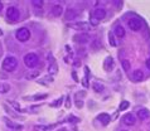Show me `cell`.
<instances>
[{
    "label": "cell",
    "mask_w": 150,
    "mask_h": 131,
    "mask_svg": "<svg viewBox=\"0 0 150 131\" xmlns=\"http://www.w3.org/2000/svg\"><path fill=\"white\" fill-rule=\"evenodd\" d=\"M16 67H18V61L14 57H6L3 61V68L6 72H13Z\"/></svg>",
    "instance_id": "cell-1"
},
{
    "label": "cell",
    "mask_w": 150,
    "mask_h": 131,
    "mask_svg": "<svg viewBox=\"0 0 150 131\" xmlns=\"http://www.w3.org/2000/svg\"><path fill=\"white\" fill-rule=\"evenodd\" d=\"M38 61H39V58L35 53H28V54H25V57H24V63H25V66H28L29 68L35 67Z\"/></svg>",
    "instance_id": "cell-2"
},
{
    "label": "cell",
    "mask_w": 150,
    "mask_h": 131,
    "mask_svg": "<svg viewBox=\"0 0 150 131\" xmlns=\"http://www.w3.org/2000/svg\"><path fill=\"white\" fill-rule=\"evenodd\" d=\"M129 28L131 29V30L134 32H137L140 30L141 28H143V22H141L140 18H137V16H134V18H131L130 20H129Z\"/></svg>",
    "instance_id": "cell-3"
},
{
    "label": "cell",
    "mask_w": 150,
    "mask_h": 131,
    "mask_svg": "<svg viewBox=\"0 0 150 131\" xmlns=\"http://www.w3.org/2000/svg\"><path fill=\"white\" fill-rule=\"evenodd\" d=\"M16 39L20 40V42H27L29 40V38H30V32L28 30L27 28H20L18 32H16Z\"/></svg>",
    "instance_id": "cell-4"
},
{
    "label": "cell",
    "mask_w": 150,
    "mask_h": 131,
    "mask_svg": "<svg viewBox=\"0 0 150 131\" xmlns=\"http://www.w3.org/2000/svg\"><path fill=\"white\" fill-rule=\"evenodd\" d=\"M6 16L9 20H11V22H15V20L19 19L20 13L15 6H10V8H8V10H6Z\"/></svg>",
    "instance_id": "cell-5"
},
{
    "label": "cell",
    "mask_w": 150,
    "mask_h": 131,
    "mask_svg": "<svg viewBox=\"0 0 150 131\" xmlns=\"http://www.w3.org/2000/svg\"><path fill=\"white\" fill-rule=\"evenodd\" d=\"M73 39H74V42H77V43H80V44H86L90 42V37L85 34V33H82V34H76L73 37Z\"/></svg>",
    "instance_id": "cell-6"
},
{
    "label": "cell",
    "mask_w": 150,
    "mask_h": 131,
    "mask_svg": "<svg viewBox=\"0 0 150 131\" xmlns=\"http://www.w3.org/2000/svg\"><path fill=\"white\" fill-rule=\"evenodd\" d=\"M122 120H124V124L125 125H127V126H131V125H135V122H136V117L132 115V113H126L124 117H122Z\"/></svg>",
    "instance_id": "cell-7"
},
{
    "label": "cell",
    "mask_w": 150,
    "mask_h": 131,
    "mask_svg": "<svg viewBox=\"0 0 150 131\" xmlns=\"http://www.w3.org/2000/svg\"><path fill=\"white\" fill-rule=\"evenodd\" d=\"M73 29H78V30H83V32H87L91 29V24L88 23H85V22H81V23H76L72 25Z\"/></svg>",
    "instance_id": "cell-8"
},
{
    "label": "cell",
    "mask_w": 150,
    "mask_h": 131,
    "mask_svg": "<svg viewBox=\"0 0 150 131\" xmlns=\"http://www.w3.org/2000/svg\"><path fill=\"white\" fill-rule=\"evenodd\" d=\"M103 68H105V71H107V72L112 71V68H114V58L106 57L105 62H103Z\"/></svg>",
    "instance_id": "cell-9"
},
{
    "label": "cell",
    "mask_w": 150,
    "mask_h": 131,
    "mask_svg": "<svg viewBox=\"0 0 150 131\" xmlns=\"http://www.w3.org/2000/svg\"><path fill=\"white\" fill-rule=\"evenodd\" d=\"M137 117H139L140 120H146L150 117V111L148 108H141L137 111Z\"/></svg>",
    "instance_id": "cell-10"
},
{
    "label": "cell",
    "mask_w": 150,
    "mask_h": 131,
    "mask_svg": "<svg viewBox=\"0 0 150 131\" xmlns=\"http://www.w3.org/2000/svg\"><path fill=\"white\" fill-rule=\"evenodd\" d=\"M132 79H134L135 82H140L144 79V72L141 69H136L134 73H132Z\"/></svg>",
    "instance_id": "cell-11"
},
{
    "label": "cell",
    "mask_w": 150,
    "mask_h": 131,
    "mask_svg": "<svg viewBox=\"0 0 150 131\" xmlns=\"http://www.w3.org/2000/svg\"><path fill=\"white\" fill-rule=\"evenodd\" d=\"M62 13H63V6L59 5V4H56V5H53L52 8V14L54 16H61Z\"/></svg>",
    "instance_id": "cell-12"
},
{
    "label": "cell",
    "mask_w": 150,
    "mask_h": 131,
    "mask_svg": "<svg viewBox=\"0 0 150 131\" xmlns=\"http://www.w3.org/2000/svg\"><path fill=\"white\" fill-rule=\"evenodd\" d=\"M93 16L97 20H101V19H103L106 16V11H105V9H101V8H98V9H96L95 10V13H93Z\"/></svg>",
    "instance_id": "cell-13"
},
{
    "label": "cell",
    "mask_w": 150,
    "mask_h": 131,
    "mask_svg": "<svg viewBox=\"0 0 150 131\" xmlns=\"http://www.w3.org/2000/svg\"><path fill=\"white\" fill-rule=\"evenodd\" d=\"M77 11L74 9H67V11H66V19L67 20H74L77 18Z\"/></svg>",
    "instance_id": "cell-14"
},
{
    "label": "cell",
    "mask_w": 150,
    "mask_h": 131,
    "mask_svg": "<svg viewBox=\"0 0 150 131\" xmlns=\"http://www.w3.org/2000/svg\"><path fill=\"white\" fill-rule=\"evenodd\" d=\"M98 120L101 121V124L107 125L111 121V116L109 115V113H101V115H98Z\"/></svg>",
    "instance_id": "cell-15"
},
{
    "label": "cell",
    "mask_w": 150,
    "mask_h": 131,
    "mask_svg": "<svg viewBox=\"0 0 150 131\" xmlns=\"http://www.w3.org/2000/svg\"><path fill=\"white\" fill-rule=\"evenodd\" d=\"M115 35L119 37V38H122L125 35V29H124V27H121V25H117V27H115Z\"/></svg>",
    "instance_id": "cell-16"
},
{
    "label": "cell",
    "mask_w": 150,
    "mask_h": 131,
    "mask_svg": "<svg viewBox=\"0 0 150 131\" xmlns=\"http://www.w3.org/2000/svg\"><path fill=\"white\" fill-rule=\"evenodd\" d=\"M5 122H6V125L9 126L10 129H13V130H16V131H19V130H22V129H23V126H22V125H16V124H14V122L9 121L8 119H5Z\"/></svg>",
    "instance_id": "cell-17"
},
{
    "label": "cell",
    "mask_w": 150,
    "mask_h": 131,
    "mask_svg": "<svg viewBox=\"0 0 150 131\" xmlns=\"http://www.w3.org/2000/svg\"><path fill=\"white\" fill-rule=\"evenodd\" d=\"M48 72H49V74H56L57 73V72H58V67H57L56 63H52V64L49 66Z\"/></svg>",
    "instance_id": "cell-18"
},
{
    "label": "cell",
    "mask_w": 150,
    "mask_h": 131,
    "mask_svg": "<svg viewBox=\"0 0 150 131\" xmlns=\"http://www.w3.org/2000/svg\"><path fill=\"white\" fill-rule=\"evenodd\" d=\"M121 66H122L124 71H126V72L130 69V62L126 61V59H122V61H121Z\"/></svg>",
    "instance_id": "cell-19"
},
{
    "label": "cell",
    "mask_w": 150,
    "mask_h": 131,
    "mask_svg": "<svg viewBox=\"0 0 150 131\" xmlns=\"http://www.w3.org/2000/svg\"><path fill=\"white\" fill-rule=\"evenodd\" d=\"M10 90V86L9 84H0V92H1V93H5V92H8Z\"/></svg>",
    "instance_id": "cell-20"
},
{
    "label": "cell",
    "mask_w": 150,
    "mask_h": 131,
    "mask_svg": "<svg viewBox=\"0 0 150 131\" xmlns=\"http://www.w3.org/2000/svg\"><path fill=\"white\" fill-rule=\"evenodd\" d=\"M32 4H33V6H35V8H42L43 6V1H42V0H33Z\"/></svg>",
    "instance_id": "cell-21"
},
{
    "label": "cell",
    "mask_w": 150,
    "mask_h": 131,
    "mask_svg": "<svg viewBox=\"0 0 150 131\" xmlns=\"http://www.w3.org/2000/svg\"><path fill=\"white\" fill-rule=\"evenodd\" d=\"M93 90L96 92H101L103 90V86L102 84H100V83H93Z\"/></svg>",
    "instance_id": "cell-22"
},
{
    "label": "cell",
    "mask_w": 150,
    "mask_h": 131,
    "mask_svg": "<svg viewBox=\"0 0 150 131\" xmlns=\"http://www.w3.org/2000/svg\"><path fill=\"white\" fill-rule=\"evenodd\" d=\"M109 42H110V44L112 45V47H116V40H115V37H114V34H109Z\"/></svg>",
    "instance_id": "cell-23"
},
{
    "label": "cell",
    "mask_w": 150,
    "mask_h": 131,
    "mask_svg": "<svg viewBox=\"0 0 150 131\" xmlns=\"http://www.w3.org/2000/svg\"><path fill=\"white\" fill-rule=\"evenodd\" d=\"M127 107H129V102H127V101H122V102L120 103V110H121V111L126 110Z\"/></svg>",
    "instance_id": "cell-24"
},
{
    "label": "cell",
    "mask_w": 150,
    "mask_h": 131,
    "mask_svg": "<svg viewBox=\"0 0 150 131\" xmlns=\"http://www.w3.org/2000/svg\"><path fill=\"white\" fill-rule=\"evenodd\" d=\"M98 22H100V20L96 19L93 15L91 16V27H95V25H97V24H98Z\"/></svg>",
    "instance_id": "cell-25"
},
{
    "label": "cell",
    "mask_w": 150,
    "mask_h": 131,
    "mask_svg": "<svg viewBox=\"0 0 150 131\" xmlns=\"http://www.w3.org/2000/svg\"><path fill=\"white\" fill-rule=\"evenodd\" d=\"M45 97H47V95H37V96H34V97H33V100H44L45 98Z\"/></svg>",
    "instance_id": "cell-26"
},
{
    "label": "cell",
    "mask_w": 150,
    "mask_h": 131,
    "mask_svg": "<svg viewBox=\"0 0 150 131\" xmlns=\"http://www.w3.org/2000/svg\"><path fill=\"white\" fill-rule=\"evenodd\" d=\"M10 105H11V106H14L15 110H20V106H19V105L16 103V102H13V101H10Z\"/></svg>",
    "instance_id": "cell-27"
},
{
    "label": "cell",
    "mask_w": 150,
    "mask_h": 131,
    "mask_svg": "<svg viewBox=\"0 0 150 131\" xmlns=\"http://www.w3.org/2000/svg\"><path fill=\"white\" fill-rule=\"evenodd\" d=\"M68 121H69V122H77V121H78V119H76V117H74V116H71Z\"/></svg>",
    "instance_id": "cell-28"
},
{
    "label": "cell",
    "mask_w": 150,
    "mask_h": 131,
    "mask_svg": "<svg viewBox=\"0 0 150 131\" xmlns=\"http://www.w3.org/2000/svg\"><path fill=\"white\" fill-rule=\"evenodd\" d=\"M35 76H38V72H34V73L29 74V78H35Z\"/></svg>",
    "instance_id": "cell-29"
},
{
    "label": "cell",
    "mask_w": 150,
    "mask_h": 131,
    "mask_svg": "<svg viewBox=\"0 0 150 131\" xmlns=\"http://www.w3.org/2000/svg\"><path fill=\"white\" fill-rule=\"evenodd\" d=\"M72 76H73V79H74V81H78V77H77V73H76V72H73V73H72Z\"/></svg>",
    "instance_id": "cell-30"
},
{
    "label": "cell",
    "mask_w": 150,
    "mask_h": 131,
    "mask_svg": "<svg viewBox=\"0 0 150 131\" xmlns=\"http://www.w3.org/2000/svg\"><path fill=\"white\" fill-rule=\"evenodd\" d=\"M61 103H62V98L58 100V101H56V102L53 103V106H58V105H61Z\"/></svg>",
    "instance_id": "cell-31"
},
{
    "label": "cell",
    "mask_w": 150,
    "mask_h": 131,
    "mask_svg": "<svg viewBox=\"0 0 150 131\" xmlns=\"http://www.w3.org/2000/svg\"><path fill=\"white\" fill-rule=\"evenodd\" d=\"M76 105H77V106L81 108V107L83 106V102H82V101H77V102H76Z\"/></svg>",
    "instance_id": "cell-32"
},
{
    "label": "cell",
    "mask_w": 150,
    "mask_h": 131,
    "mask_svg": "<svg viewBox=\"0 0 150 131\" xmlns=\"http://www.w3.org/2000/svg\"><path fill=\"white\" fill-rule=\"evenodd\" d=\"M146 67L150 69V58H149V59H146Z\"/></svg>",
    "instance_id": "cell-33"
},
{
    "label": "cell",
    "mask_w": 150,
    "mask_h": 131,
    "mask_svg": "<svg viewBox=\"0 0 150 131\" xmlns=\"http://www.w3.org/2000/svg\"><path fill=\"white\" fill-rule=\"evenodd\" d=\"M66 106L69 107L71 106V102H69V98H67V102H66Z\"/></svg>",
    "instance_id": "cell-34"
},
{
    "label": "cell",
    "mask_w": 150,
    "mask_h": 131,
    "mask_svg": "<svg viewBox=\"0 0 150 131\" xmlns=\"http://www.w3.org/2000/svg\"><path fill=\"white\" fill-rule=\"evenodd\" d=\"M1 9H3V4L0 3V11H1Z\"/></svg>",
    "instance_id": "cell-35"
},
{
    "label": "cell",
    "mask_w": 150,
    "mask_h": 131,
    "mask_svg": "<svg viewBox=\"0 0 150 131\" xmlns=\"http://www.w3.org/2000/svg\"><path fill=\"white\" fill-rule=\"evenodd\" d=\"M3 34V32H1V29H0V35H1Z\"/></svg>",
    "instance_id": "cell-36"
},
{
    "label": "cell",
    "mask_w": 150,
    "mask_h": 131,
    "mask_svg": "<svg viewBox=\"0 0 150 131\" xmlns=\"http://www.w3.org/2000/svg\"><path fill=\"white\" fill-rule=\"evenodd\" d=\"M62 131H64V130H62Z\"/></svg>",
    "instance_id": "cell-37"
},
{
    "label": "cell",
    "mask_w": 150,
    "mask_h": 131,
    "mask_svg": "<svg viewBox=\"0 0 150 131\" xmlns=\"http://www.w3.org/2000/svg\"><path fill=\"white\" fill-rule=\"evenodd\" d=\"M124 131H125V130H124Z\"/></svg>",
    "instance_id": "cell-38"
}]
</instances>
